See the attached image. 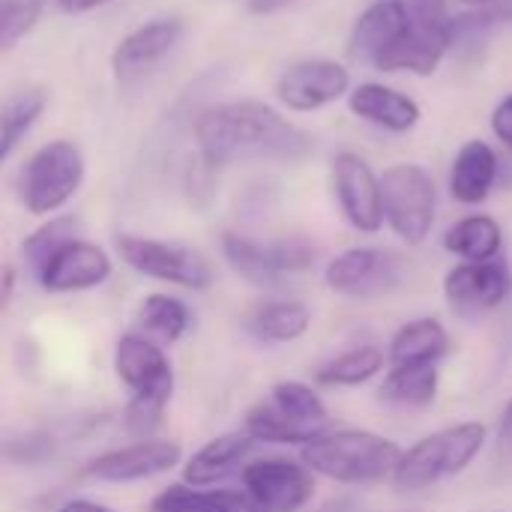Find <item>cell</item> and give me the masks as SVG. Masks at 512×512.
<instances>
[{"instance_id": "cell-15", "label": "cell", "mask_w": 512, "mask_h": 512, "mask_svg": "<svg viewBox=\"0 0 512 512\" xmlns=\"http://www.w3.org/2000/svg\"><path fill=\"white\" fill-rule=\"evenodd\" d=\"M456 42V24L447 21H411L405 33L378 57V69L384 72H414V75H432L447 51Z\"/></svg>"}, {"instance_id": "cell-32", "label": "cell", "mask_w": 512, "mask_h": 512, "mask_svg": "<svg viewBox=\"0 0 512 512\" xmlns=\"http://www.w3.org/2000/svg\"><path fill=\"white\" fill-rule=\"evenodd\" d=\"M150 512H222L213 489H192V486H168L150 501Z\"/></svg>"}, {"instance_id": "cell-22", "label": "cell", "mask_w": 512, "mask_h": 512, "mask_svg": "<svg viewBox=\"0 0 512 512\" xmlns=\"http://www.w3.org/2000/svg\"><path fill=\"white\" fill-rule=\"evenodd\" d=\"M498 183V156L486 141H468L450 171V195L459 204H480Z\"/></svg>"}, {"instance_id": "cell-17", "label": "cell", "mask_w": 512, "mask_h": 512, "mask_svg": "<svg viewBox=\"0 0 512 512\" xmlns=\"http://www.w3.org/2000/svg\"><path fill=\"white\" fill-rule=\"evenodd\" d=\"M111 258L102 246L87 240H72L63 246L36 276L48 294H75L99 288L111 276Z\"/></svg>"}, {"instance_id": "cell-8", "label": "cell", "mask_w": 512, "mask_h": 512, "mask_svg": "<svg viewBox=\"0 0 512 512\" xmlns=\"http://www.w3.org/2000/svg\"><path fill=\"white\" fill-rule=\"evenodd\" d=\"M114 243H117L120 258L147 279L168 282L186 291H204L213 285V267L195 249L165 243V240L135 237V234H120Z\"/></svg>"}, {"instance_id": "cell-29", "label": "cell", "mask_w": 512, "mask_h": 512, "mask_svg": "<svg viewBox=\"0 0 512 512\" xmlns=\"http://www.w3.org/2000/svg\"><path fill=\"white\" fill-rule=\"evenodd\" d=\"M48 96L42 87H24V90H15L6 102H3V147H0V156L9 159L12 150L18 147V141L27 135V129L36 123V117L42 114Z\"/></svg>"}, {"instance_id": "cell-12", "label": "cell", "mask_w": 512, "mask_h": 512, "mask_svg": "<svg viewBox=\"0 0 512 512\" xmlns=\"http://www.w3.org/2000/svg\"><path fill=\"white\" fill-rule=\"evenodd\" d=\"M333 186L351 228L363 234H378L387 216H384L381 177H375L369 162L360 159L357 153H339L333 159Z\"/></svg>"}, {"instance_id": "cell-16", "label": "cell", "mask_w": 512, "mask_h": 512, "mask_svg": "<svg viewBox=\"0 0 512 512\" xmlns=\"http://www.w3.org/2000/svg\"><path fill=\"white\" fill-rule=\"evenodd\" d=\"M351 87V75L336 60H303L288 66L276 81V96L291 111H318Z\"/></svg>"}, {"instance_id": "cell-20", "label": "cell", "mask_w": 512, "mask_h": 512, "mask_svg": "<svg viewBox=\"0 0 512 512\" xmlns=\"http://www.w3.org/2000/svg\"><path fill=\"white\" fill-rule=\"evenodd\" d=\"M408 24H411V18L396 0H378L357 18L351 39H348V51L357 60L378 63V57L405 33Z\"/></svg>"}, {"instance_id": "cell-33", "label": "cell", "mask_w": 512, "mask_h": 512, "mask_svg": "<svg viewBox=\"0 0 512 512\" xmlns=\"http://www.w3.org/2000/svg\"><path fill=\"white\" fill-rule=\"evenodd\" d=\"M456 27H471V30H480V27H489V24H512V0L504 3H492V6H480L474 15H465V18H453Z\"/></svg>"}, {"instance_id": "cell-19", "label": "cell", "mask_w": 512, "mask_h": 512, "mask_svg": "<svg viewBox=\"0 0 512 512\" xmlns=\"http://www.w3.org/2000/svg\"><path fill=\"white\" fill-rule=\"evenodd\" d=\"M183 21L180 18H156L150 24L135 27L129 36L120 39V45L111 54V66L117 78H132L150 69L156 60H162L180 39H183Z\"/></svg>"}, {"instance_id": "cell-7", "label": "cell", "mask_w": 512, "mask_h": 512, "mask_svg": "<svg viewBox=\"0 0 512 512\" xmlns=\"http://www.w3.org/2000/svg\"><path fill=\"white\" fill-rule=\"evenodd\" d=\"M222 255L228 267L258 285V288H273L291 273H303L315 264V246L303 237H282L273 243H258L243 234H222Z\"/></svg>"}, {"instance_id": "cell-23", "label": "cell", "mask_w": 512, "mask_h": 512, "mask_svg": "<svg viewBox=\"0 0 512 512\" xmlns=\"http://www.w3.org/2000/svg\"><path fill=\"white\" fill-rule=\"evenodd\" d=\"M450 351V336L435 318H420L405 324L393 339L387 360L390 366H438Z\"/></svg>"}, {"instance_id": "cell-24", "label": "cell", "mask_w": 512, "mask_h": 512, "mask_svg": "<svg viewBox=\"0 0 512 512\" xmlns=\"http://www.w3.org/2000/svg\"><path fill=\"white\" fill-rule=\"evenodd\" d=\"M312 327V309L300 300H273L255 309L249 318V330L258 342L267 345H288L309 333Z\"/></svg>"}, {"instance_id": "cell-14", "label": "cell", "mask_w": 512, "mask_h": 512, "mask_svg": "<svg viewBox=\"0 0 512 512\" xmlns=\"http://www.w3.org/2000/svg\"><path fill=\"white\" fill-rule=\"evenodd\" d=\"M180 459H183V447L177 441L144 438L129 447H117L96 456L84 468V474L96 483H138L168 474L171 468L180 465Z\"/></svg>"}, {"instance_id": "cell-28", "label": "cell", "mask_w": 512, "mask_h": 512, "mask_svg": "<svg viewBox=\"0 0 512 512\" xmlns=\"http://www.w3.org/2000/svg\"><path fill=\"white\" fill-rule=\"evenodd\" d=\"M381 372H384V351L378 345H357L318 366L315 381L324 387H360Z\"/></svg>"}, {"instance_id": "cell-13", "label": "cell", "mask_w": 512, "mask_h": 512, "mask_svg": "<svg viewBox=\"0 0 512 512\" xmlns=\"http://www.w3.org/2000/svg\"><path fill=\"white\" fill-rule=\"evenodd\" d=\"M512 291L510 267L504 261L456 264L444 276V297L450 309L462 318H477L498 309Z\"/></svg>"}, {"instance_id": "cell-27", "label": "cell", "mask_w": 512, "mask_h": 512, "mask_svg": "<svg viewBox=\"0 0 512 512\" xmlns=\"http://www.w3.org/2000/svg\"><path fill=\"white\" fill-rule=\"evenodd\" d=\"M138 327H141V336H147L159 345H174L192 327V312L177 297L150 294V297H144V303L138 309Z\"/></svg>"}, {"instance_id": "cell-26", "label": "cell", "mask_w": 512, "mask_h": 512, "mask_svg": "<svg viewBox=\"0 0 512 512\" xmlns=\"http://www.w3.org/2000/svg\"><path fill=\"white\" fill-rule=\"evenodd\" d=\"M504 246V231L492 216H465L444 234V249L450 255H459L462 261L480 264L495 261Z\"/></svg>"}, {"instance_id": "cell-36", "label": "cell", "mask_w": 512, "mask_h": 512, "mask_svg": "<svg viewBox=\"0 0 512 512\" xmlns=\"http://www.w3.org/2000/svg\"><path fill=\"white\" fill-rule=\"evenodd\" d=\"M111 0H57V6L69 15H78V12H90V9H99Z\"/></svg>"}, {"instance_id": "cell-3", "label": "cell", "mask_w": 512, "mask_h": 512, "mask_svg": "<svg viewBox=\"0 0 512 512\" xmlns=\"http://www.w3.org/2000/svg\"><path fill=\"white\" fill-rule=\"evenodd\" d=\"M330 414L324 399L303 381H279L270 396L246 414V435L258 444H312L327 435Z\"/></svg>"}, {"instance_id": "cell-4", "label": "cell", "mask_w": 512, "mask_h": 512, "mask_svg": "<svg viewBox=\"0 0 512 512\" xmlns=\"http://www.w3.org/2000/svg\"><path fill=\"white\" fill-rule=\"evenodd\" d=\"M486 447V426L477 420L444 426L426 438H420L414 447L402 450V459L396 465L393 483L402 492H423L435 483H444L462 471L480 456Z\"/></svg>"}, {"instance_id": "cell-34", "label": "cell", "mask_w": 512, "mask_h": 512, "mask_svg": "<svg viewBox=\"0 0 512 512\" xmlns=\"http://www.w3.org/2000/svg\"><path fill=\"white\" fill-rule=\"evenodd\" d=\"M411 21H447V0H396Z\"/></svg>"}, {"instance_id": "cell-1", "label": "cell", "mask_w": 512, "mask_h": 512, "mask_svg": "<svg viewBox=\"0 0 512 512\" xmlns=\"http://www.w3.org/2000/svg\"><path fill=\"white\" fill-rule=\"evenodd\" d=\"M201 159L222 168L234 159H282L297 162L312 150V138L282 120L264 102H222L201 111L195 120Z\"/></svg>"}, {"instance_id": "cell-18", "label": "cell", "mask_w": 512, "mask_h": 512, "mask_svg": "<svg viewBox=\"0 0 512 512\" xmlns=\"http://www.w3.org/2000/svg\"><path fill=\"white\" fill-rule=\"evenodd\" d=\"M258 441L246 432H228L213 441H207L201 450L192 453V459L183 465V480L192 489H213L225 483L231 474L246 468V459L255 453Z\"/></svg>"}, {"instance_id": "cell-11", "label": "cell", "mask_w": 512, "mask_h": 512, "mask_svg": "<svg viewBox=\"0 0 512 512\" xmlns=\"http://www.w3.org/2000/svg\"><path fill=\"white\" fill-rule=\"evenodd\" d=\"M114 372L138 399H150L159 405L171 402L174 393V369L165 348L141 333H126L114 345Z\"/></svg>"}, {"instance_id": "cell-25", "label": "cell", "mask_w": 512, "mask_h": 512, "mask_svg": "<svg viewBox=\"0 0 512 512\" xmlns=\"http://www.w3.org/2000/svg\"><path fill=\"white\" fill-rule=\"evenodd\" d=\"M438 396V369L435 366H393L384 384L378 387V402L396 411H414L432 405Z\"/></svg>"}, {"instance_id": "cell-30", "label": "cell", "mask_w": 512, "mask_h": 512, "mask_svg": "<svg viewBox=\"0 0 512 512\" xmlns=\"http://www.w3.org/2000/svg\"><path fill=\"white\" fill-rule=\"evenodd\" d=\"M72 240H78V219L75 216H57L48 219L45 225H39L24 243H21V255L24 261L39 273L63 246H69Z\"/></svg>"}, {"instance_id": "cell-38", "label": "cell", "mask_w": 512, "mask_h": 512, "mask_svg": "<svg viewBox=\"0 0 512 512\" xmlns=\"http://www.w3.org/2000/svg\"><path fill=\"white\" fill-rule=\"evenodd\" d=\"M288 3H294V0H246V6H249L252 12H258V15L276 12V9H282V6H288Z\"/></svg>"}, {"instance_id": "cell-6", "label": "cell", "mask_w": 512, "mask_h": 512, "mask_svg": "<svg viewBox=\"0 0 512 512\" xmlns=\"http://www.w3.org/2000/svg\"><path fill=\"white\" fill-rule=\"evenodd\" d=\"M84 183V156L72 141H48L21 171V201L30 213L48 216L60 210Z\"/></svg>"}, {"instance_id": "cell-37", "label": "cell", "mask_w": 512, "mask_h": 512, "mask_svg": "<svg viewBox=\"0 0 512 512\" xmlns=\"http://www.w3.org/2000/svg\"><path fill=\"white\" fill-rule=\"evenodd\" d=\"M57 512H114L111 507H102L96 501H87V498H75V501H66Z\"/></svg>"}, {"instance_id": "cell-35", "label": "cell", "mask_w": 512, "mask_h": 512, "mask_svg": "<svg viewBox=\"0 0 512 512\" xmlns=\"http://www.w3.org/2000/svg\"><path fill=\"white\" fill-rule=\"evenodd\" d=\"M492 129H495V135L504 141V147H510L512 150V93L495 108V114H492Z\"/></svg>"}, {"instance_id": "cell-40", "label": "cell", "mask_w": 512, "mask_h": 512, "mask_svg": "<svg viewBox=\"0 0 512 512\" xmlns=\"http://www.w3.org/2000/svg\"><path fill=\"white\" fill-rule=\"evenodd\" d=\"M465 3H471V6H492V3H498V0H465Z\"/></svg>"}, {"instance_id": "cell-10", "label": "cell", "mask_w": 512, "mask_h": 512, "mask_svg": "<svg viewBox=\"0 0 512 512\" xmlns=\"http://www.w3.org/2000/svg\"><path fill=\"white\" fill-rule=\"evenodd\" d=\"M243 489L261 512H300L315 495V474L294 459H258L240 471Z\"/></svg>"}, {"instance_id": "cell-21", "label": "cell", "mask_w": 512, "mask_h": 512, "mask_svg": "<svg viewBox=\"0 0 512 512\" xmlns=\"http://www.w3.org/2000/svg\"><path fill=\"white\" fill-rule=\"evenodd\" d=\"M348 105L357 117L387 129V132H408L420 123V105L384 84H360L351 90Z\"/></svg>"}, {"instance_id": "cell-9", "label": "cell", "mask_w": 512, "mask_h": 512, "mask_svg": "<svg viewBox=\"0 0 512 512\" xmlns=\"http://www.w3.org/2000/svg\"><path fill=\"white\" fill-rule=\"evenodd\" d=\"M402 276H405L402 258L390 249H375V246L348 249L336 255L324 270L327 288L348 300L387 297L402 285Z\"/></svg>"}, {"instance_id": "cell-39", "label": "cell", "mask_w": 512, "mask_h": 512, "mask_svg": "<svg viewBox=\"0 0 512 512\" xmlns=\"http://www.w3.org/2000/svg\"><path fill=\"white\" fill-rule=\"evenodd\" d=\"M12 279H15V273L6 267L3 270V306H9V300H12Z\"/></svg>"}, {"instance_id": "cell-2", "label": "cell", "mask_w": 512, "mask_h": 512, "mask_svg": "<svg viewBox=\"0 0 512 512\" xmlns=\"http://www.w3.org/2000/svg\"><path fill=\"white\" fill-rule=\"evenodd\" d=\"M402 450L369 429H339L300 447V462L342 486H372L396 474Z\"/></svg>"}, {"instance_id": "cell-5", "label": "cell", "mask_w": 512, "mask_h": 512, "mask_svg": "<svg viewBox=\"0 0 512 512\" xmlns=\"http://www.w3.org/2000/svg\"><path fill=\"white\" fill-rule=\"evenodd\" d=\"M381 192H384V216L387 225L396 231V237L405 240L408 246L426 243L438 213V189L432 174L414 162L393 165L381 177Z\"/></svg>"}, {"instance_id": "cell-31", "label": "cell", "mask_w": 512, "mask_h": 512, "mask_svg": "<svg viewBox=\"0 0 512 512\" xmlns=\"http://www.w3.org/2000/svg\"><path fill=\"white\" fill-rule=\"evenodd\" d=\"M45 0H0V45L9 51L42 15Z\"/></svg>"}]
</instances>
